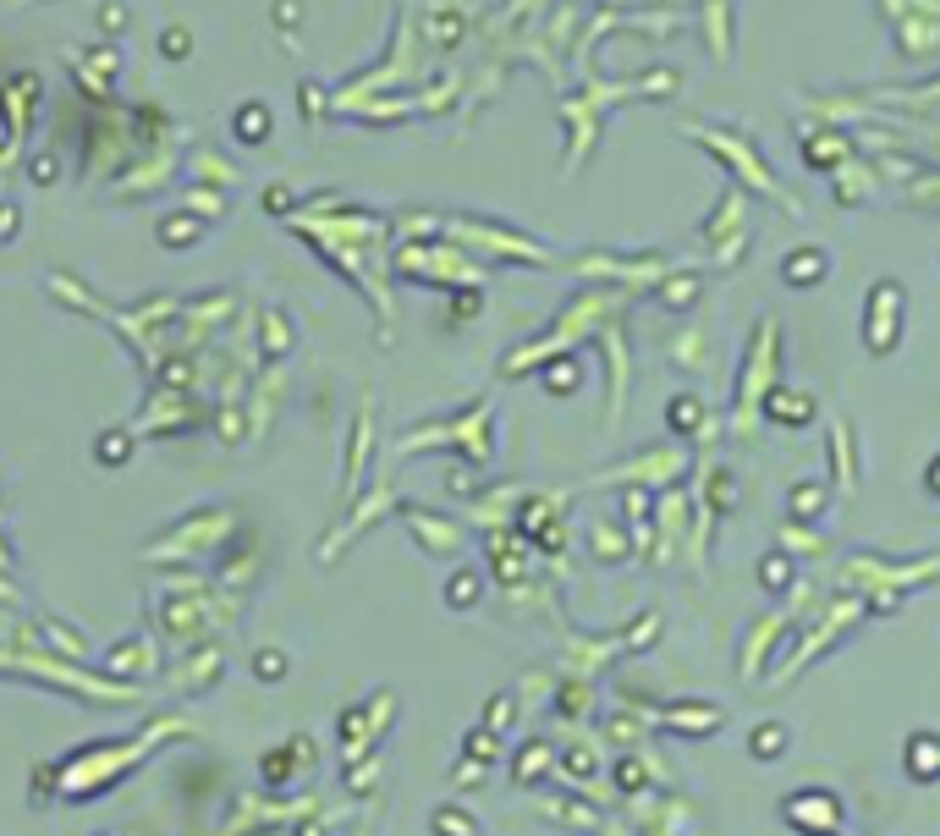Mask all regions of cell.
Returning a JSON list of instances; mask_svg holds the SVG:
<instances>
[{"label":"cell","instance_id":"3957f363","mask_svg":"<svg viewBox=\"0 0 940 836\" xmlns=\"http://www.w3.org/2000/svg\"><path fill=\"white\" fill-rule=\"evenodd\" d=\"M907 770H913V782H935L940 776V737L935 732L907 737Z\"/></svg>","mask_w":940,"mask_h":836},{"label":"cell","instance_id":"8992f818","mask_svg":"<svg viewBox=\"0 0 940 836\" xmlns=\"http://www.w3.org/2000/svg\"><path fill=\"white\" fill-rule=\"evenodd\" d=\"M693 413H699L693 402H671V424H683V430H688V424H693Z\"/></svg>","mask_w":940,"mask_h":836},{"label":"cell","instance_id":"6da1fadb","mask_svg":"<svg viewBox=\"0 0 940 836\" xmlns=\"http://www.w3.org/2000/svg\"><path fill=\"white\" fill-rule=\"evenodd\" d=\"M902 341V286L896 281H874V298H869V347L874 352H891Z\"/></svg>","mask_w":940,"mask_h":836},{"label":"cell","instance_id":"5b68a950","mask_svg":"<svg viewBox=\"0 0 940 836\" xmlns=\"http://www.w3.org/2000/svg\"><path fill=\"white\" fill-rule=\"evenodd\" d=\"M792 512H797V518H814V512H820V490H792Z\"/></svg>","mask_w":940,"mask_h":836},{"label":"cell","instance_id":"277c9868","mask_svg":"<svg viewBox=\"0 0 940 836\" xmlns=\"http://www.w3.org/2000/svg\"><path fill=\"white\" fill-rule=\"evenodd\" d=\"M764 407L775 413V424H808V413H814V402H803V397H792V391H770Z\"/></svg>","mask_w":940,"mask_h":836},{"label":"cell","instance_id":"7a4b0ae2","mask_svg":"<svg viewBox=\"0 0 940 836\" xmlns=\"http://www.w3.org/2000/svg\"><path fill=\"white\" fill-rule=\"evenodd\" d=\"M825 270H830V253L825 248H797V253H787V265H781L787 286H820Z\"/></svg>","mask_w":940,"mask_h":836},{"label":"cell","instance_id":"52a82bcc","mask_svg":"<svg viewBox=\"0 0 940 836\" xmlns=\"http://www.w3.org/2000/svg\"><path fill=\"white\" fill-rule=\"evenodd\" d=\"M924 485H929V490H935V496H940V457H935V463H929V473H924Z\"/></svg>","mask_w":940,"mask_h":836}]
</instances>
